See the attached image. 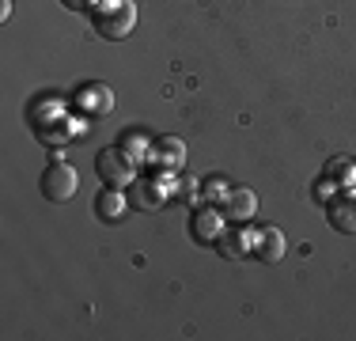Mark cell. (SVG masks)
I'll use <instances>...</instances> for the list:
<instances>
[{
  "label": "cell",
  "mask_w": 356,
  "mask_h": 341,
  "mask_svg": "<svg viewBox=\"0 0 356 341\" xmlns=\"http://www.w3.org/2000/svg\"><path fill=\"white\" fill-rule=\"evenodd\" d=\"M227 193H232L227 178H209V182H201V205H216V209H224Z\"/></svg>",
  "instance_id": "cell-16"
},
{
  "label": "cell",
  "mask_w": 356,
  "mask_h": 341,
  "mask_svg": "<svg viewBox=\"0 0 356 341\" xmlns=\"http://www.w3.org/2000/svg\"><path fill=\"white\" fill-rule=\"evenodd\" d=\"M254 243H258V232L247 224H235V228H224V235L216 239V251H220V258L239 262L247 254H254Z\"/></svg>",
  "instance_id": "cell-5"
},
{
  "label": "cell",
  "mask_w": 356,
  "mask_h": 341,
  "mask_svg": "<svg viewBox=\"0 0 356 341\" xmlns=\"http://www.w3.org/2000/svg\"><path fill=\"white\" fill-rule=\"evenodd\" d=\"M322 175L334 178L341 193H356V159H349V156H334V159L326 164V170H322Z\"/></svg>",
  "instance_id": "cell-14"
},
{
  "label": "cell",
  "mask_w": 356,
  "mask_h": 341,
  "mask_svg": "<svg viewBox=\"0 0 356 341\" xmlns=\"http://www.w3.org/2000/svg\"><path fill=\"white\" fill-rule=\"evenodd\" d=\"M224 216L232 220V224H250V220L258 216V193L247 190V186H235L224 201Z\"/></svg>",
  "instance_id": "cell-7"
},
{
  "label": "cell",
  "mask_w": 356,
  "mask_h": 341,
  "mask_svg": "<svg viewBox=\"0 0 356 341\" xmlns=\"http://www.w3.org/2000/svg\"><path fill=\"white\" fill-rule=\"evenodd\" d=\"M27 114H31V125H35V129H42V125H49L54 118L65 114V102L54 99V95H38V99L27 106Z\"/></svg>",
  "instance_id": "cell-15"
},
{
  "label": "cell",
  "mask_w": 356,
  "mask_h": 341,
  "mask_svg": "<svg viewBox=\"0 0 356 341\" xmlns=\"http://www.w3.org/2000/svg\"><path fill=\"white\" fill-rule=\"evenodd\" d=\"M95 212H99V220H103V224H118V220H125V212H129V201H125L122 190L106 186V190L95 198Z\"/></svg>",
  "instance_id": "cell-11"
},
{
  "label": "cell",
  "mask_w": 356,
  "mask_h": 341,
  "mask_svg": "<svg viewBox=\"0 0 356 341\" xmlns=\"http://www.w3.org/2000/svg\"><path fill=\"white\" fill-rule=\"evenodd\" d=\"M76 106L83 110V114H91V118H103L114 110V91L106 88V84H83L80 91H76Z\"/></svg>",
  "instance_id": "cell-6"
},
{
  "label": "cell",
  "mask_w": 356,
  "mask_h": 341,
  "mask_svg": "<svg viewBox=\"0 0 356 341\" xmlns=\"http://www.w3.org/2000/svg\"><path fill=\"white\" fill-rule=\"evenodd\" d=\"M163 201H167V193L156 178H137V182H133V205H137V209L156 212V209H163Z\"/></svg>",
  "instance_id": "cell-13"
},
{
  "label": "cell",
  "mask_w": 356,
  "mask_h": 341,
  "mask_svg": "<svg viewBox=\"0 0 356 341\" xmlns=\"http://www.w3.org/2000/svg\"><path fill=\"white\" fill-rule=\"evenodd\" d=\"M8 15H12V0H0V23H8Z\"/></svg>",
  "instance_id": "cell-20"
},
{
  "label": "cell",
  "mask_w": 356,
  "mask_h": 341,
  "mask_svg": "<svg viewBox=\"0 0 356 341\" xmlns=\"http://www.w3.org/2000/svg\"><path fill=\"white\" fill-rule=\"evenodd\" d=\"M65 8H69V12H91V8L99 4V0H61Z\"/></svg>",
  "instance_id": "cell-19"
},
{
  "label": "cell",
  "mask_w": 356,
  "mask_h": 341,
  "mask_svg": "<svg viewBox=\"0 0 356 341\" xmlns=\"http://www.w3.org/2000/svg\"><path fill=\"white\" fill-rule=\"evenodd\" d=\"M224 209H216V205H197V209H193V216H190V235H193V243H213L216 246V239L224 235Z\"/></svg>",
  "instance_id": "cell-4"
},
{
  "label": "cell",
  "mask_w": 356,
  "mask_h": 341,
  "mask_svg": "<svg viewBox=\"0 0 356 341\" xmlns=\"http://www.w3.org/2000/svg\"><path fill=\"white\" fill-rule=\"evenodd\" d=\"M91 27L99 31V38L122 42L137 31V4L133 0H99L91 8Z\"/></svg>",
  "instance_id": "cell-1"
},
{
  "label": "cell",
  "mask_w": 356,
  "mask_h": 341,
  "mask_svg": "<svg viewBox=\"0 0 356 341\" xmlns=\"http://www.w3.org/2000/svg\"><path fill=\"white\" fill-rule=\"evenodd\" d=\"M95 175L103 178L106 186H114V190H125V186L137 182V164H133L122 148H103L95 156Z\"/></svg>",
  "instance_id": "cell-3"
},
{
  "label": "cell",
  "mask_w": 356,
  "mask_h": 341,
  "mask_svg": "<svg viewBox=\"0 0 356 341\" xmlns=\"http://www.w3.org/2000/svg\"><path fill=\"white\" fill-rule=\"evenodd\" d=\"M76 190H80L76 167L65 164V159H49V167L42 170V198L54 201V205H65L76 198Z\"/></svg>",
  "instance_id": "cell-2"
},
{
  "label": "cell",
  "mask_w": 356,
  "mask_h": 341,
  "mask_svg": "<svg viewBox=\"0 0 356 341\" xmlns=\"http://www.w3.org/2000/svg\"><path fill=\"white\" fill-rule=\"evenodd\" d=\"M178 198H182V201L201 198V182H197V178H182V186H178Z\"/></svg>",
  "instance_id": "cell-18"
},
{
  "label": "cell",
  "mask_w": 356,
  "mask_h": 341,
  "mask_svg": "<svg viewBox=\"0 0 356 341\" xmlns=\"http://www.w3.org/2000/svg\"><path fill=\"white\" fill-rule=\"evenodd\" d=\"M118 148H122L137 167L156 164V141H148V136H144L140 129H125V133H122V141H118Z\"/></svg>",
  "instance_id": "cell-10"
},
{
  "label": "cell",
  "mask_w": 356,
  "mask_h": 341,
  "mask_svg": "<svg viewBox=\"0 0 356 341\" xmlns=\"http://www.w3.org/2000/svg\"><path fill=\"white\" fill-rule=\"evenodd\" d=\"M156 164L163 170H182L186 167V144L182 136H159L156 141Z\"/></svg>",
  "instance_id": "cell-12"
},
{
  "label": "cell",
  "mask_w": 356,
  "mask_h": 341,
  "mask_svg": "<svg viewBox=\"0 0 356 341\" xmlns=\"http://www.w3.org/2000/svg\"><path fill=\"white\" fill-rule=\"evenodd\" d=\"M315 198H318V201H334V198H337V182H334L330 175H322V182H318Z\"/></svg>",
  "instance_id": "cell-17"
},
{
  "label": "cell",
  "mask_w": 356,
  "mask_h": 341,
  "mask_svg": "<svg viewBox=\"0 0 356 341\" xmlns=\"http://www.w3.org/2000/svg\"><path fill=\"white\" fill-rule=\"evenodd\" d=\"M288 254V239L281 228H273V224H266V228H258V243H254V258L258 262H269V266H277Z\"/></svg>",
  "instance_id": "cell-8"
},
{
  "label": "cell",
  "mask_w": 356,
  "mask_h": 341,
  "mask_svg": "<svg viewBox=\"0 0 356 341\" xmlns=\"http://www.w3.org/2000/svg\"><path fill=\"white\" fill-rule=\"evenodd\" d=\"M326 220L334 232L341 235H356V193H337L326 209Z\"/></svg>",
  "instance_id": "cell-9"
}]
</instances>
